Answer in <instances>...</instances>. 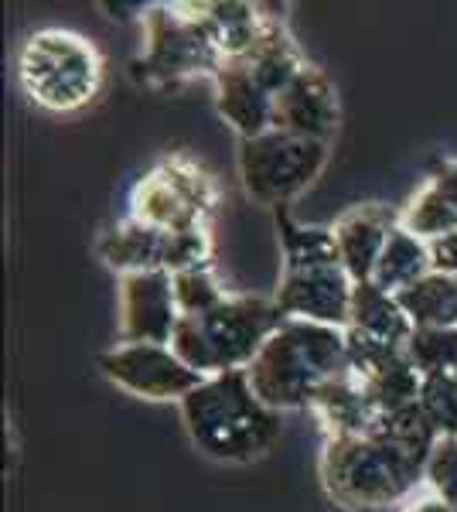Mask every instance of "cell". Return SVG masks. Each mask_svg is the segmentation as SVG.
Here are the masks:
<instances>
[{"label": "cell", "instance_id": "obj_23", "mask_svg": "<svg viewBox=\"0 0 457 512\" xmlns=\"http://www.w3.org/2000/svg\"><path fill=\"white\" fill-rule=\"evenodd\" d=\"M280 253H284V267H314V263H342L335 246V233L331 226H301L280 212Z\"/></svg>", "mask_w": 457, "mask_h": 512}, {"label": "cell", "instance_id": "obj_25", "mask_svg": "<svg viewBox=\"0 0 457 512\" xmlns=\"http://www.w3.org/2000/svg\"><path fill=\"white\" fill-rule=\"evenodd\" d=\"M406 355L420 376L457 373V328H413Z\"/></svg>", "mask_w": 457, "mask_h": 512}, {"label": "cell", "instance_id": "obj_2", "mask_svg": "<svg viewBox=\"0 0 457 512\" xmlns=\"http://www.w3.org/2000/svg\"><path fill=\"white\" fill-rule=\"evenodd\" d=\"M178 407L191 444L222 465H249L284 434L280 414L253 393L246 369L209 376Z\"/></svg>", "mask_w": 457, "mask_h": 512}, {"label": "cell", "instance_id": "obj_15", "mask_svg": "<svg viewBox=\"0 0 457 512\" xmlns=\"http://www.w3.org/2000/svg\"><path fill=\"white\" fill-rule=\"evenodd\" d=\"M314 420L321 424L324 437H365L376 431L379 424V410L369 400L362 379L352 373H342L321 386L314 393L311 407Z\"/></svg>", "mask_w": 457, "mask_h": 512}, {"label": "cell", "instance_id": "obj_21", "mask_svg": "<svg viewBox=\"0 0 457 512\" xmlns=\"http://www.w3.org/2000/svg\"><path fill=\"white\" fill-rule=\"evenodd\" d=\"M413 328H457V277L430 270L413 287L396 294Z\"/></svg>", "mask_w": 457, "mask_h": 512}, {"label": "cell", "instance_id": "obj_28", "mask_svg": "<svg viewBox=\"0 0 457 512\" xmlns=\"http://www.w3.org/2000/svg\"><path fill=\"white\" fill-rule=\"evenodd\" d=\"M202 263H212V236L209 226L205 229H178V233H168V243H164V274H181V270L202 267Z\"/></svg>", "mask_w": 457, "mask_h": 512}, {"label": "cell", "instance_id": "obj_31", "mask_svg": "<svg viewBox=\"0 0 457 512\" xmlns=\"http://www.w3.org/2000/svg\"><path fill=\"white\" fill-rule=\"evenodd\" d=\"M430 256H434V270L457 277V229L447 233L444 239H434L430 243Z\"/></svg>", "mask_w": 457, "mask_h": 512}, {"label": "cell", "instance_id": "obj_9", "mask_svg": "<svg viewBox=\"0 0 457 512\" xmlns=\"http://www.w3.org/2000/svg\"><path fill=\"white\" fill-rule=\"evenodd\" d=\"M99 373L116 390L134 393L140 400H185L209 376L195 373L171 345H127L116 342L99 355Z\"/></svg>", "mask_w": 457, "mask_h": 512}, {"label": "cell", "instance_id": "obj_33", "mask_svg": "<svg viewBox=\"0 0 457 512\" xmlns=\"http://www.w3.org/2000/svg\"><path fill=\"white\" fill-rule=\"evenodd\" d=\"M403 512H457V509H451L447 502H440L437 495H420V499H410L403 506Z\"/></svg>", "mask_w": 457, "mask_h": 512}, {"label": "cell", "instance_id": "obj_30", "mask_svg": "<svg viewBox=\"0 0 457 512\" xmlns=\"http://www.w3.org/2000/svg\"><path fill=\"white\" fill-rule=\"evenodd\" d=\"M345 342H348V373L359 376V379L379 373L382 366H389V362L400 359L406 352L403 345L379 342V338L355 332V328H345Z\"/></svg>", "mask_w": 457, "mask_h": 512}, {"label": "cell", "instance_id": "obj_13", "mask_svg": "<svg viewBox=\"0 0 457 512\" xmlns=\"http://www.w3.org/2000/svg\"><path fill=\"white\" fill-rule=\"evenodd\" d=\"M396 226H400V212L386 209V205H379V202L355 205V209L342 212V216L331 222L342 267L348 270V277H352L355 284L372 280V274H376V267H379V256L386 250Z\"/></svg>", "mask_w": 457, "mask_h": 512}, {"label": "cell", "instance_id": "obj_18", "mask_svg": "<svg viewBox=\"0 0 457 512\" xmlns=\"http://www.w3.org/2000/svg\"><path fill=\"white\" fill-rule=\"evenodd\" d=\"M348 328L379 338V342L403 345V349H406V342H410V335H413V321L403 311L400 297L382 291L376 280H362V284H355L352 318H348Z\"/></svg>", "mask_w": 457, "mask_h": 512}, {"label": "cell", "instance_id": "obj_17", "mask_svg": "<svg viewBox=\"0 0 457 512\" xmlns=\"http://www.w3.org/2000/svg\"><path fill=\"white\" fill-rule=\"evenodd\" d=\"M243 62L249 65V72L256 76V82H260L273 99L284 93L307 65L301 48H297V41L290 38L284 21H277V18H267L260 41H256L253 52H249Z\"/></svg>", "mask_w": 457, "mask_h": 512}, {"label": "cell", "instance_id": "obj_8", "mask_svg": "<svg viewBox=\"0 0 457 512\" xmlns=\"http://www.w3.org/2000/svg\"><path fill=\"white\" fill-rule=\"evenodd\" d=\"M219 202V185L209 171L191 158H168L130 192V216L164 233L205 229Z\"/></svg>", "mask_w": 457, "mask_h": 512}, {"label": "cell", "instance_id": "obj_11", "mask_svg": "<svg viewBox=\"0 0 457 512\" xmlns=\"http://www.w3.org/2000/svg\"><path fill=\"white\" fill-rule=\"evenodd\" d=\"M174 277L164 270L120 277V342L127 345H171L178 332Z\"/></svg>", "mask_w": 457, "mask_h": 512}, {"label": "cell", "instance_id": "obj_10", "mask_svg": "<svg viewBox=\"0 0 457 512\" xmlns=\"http://www.w3.org/2000/svg\"><path fill=\"white\" fill-rule=\"evenodd\" d=\"M352 291L355 280L342 263H314V267H284L273 301L284 318L348 328Z\"/></svg>", "mask_w": 457, "mask_h": 512}, {"label": "cell", "instance_id": "obj_32", "mask_svg": "<svg viewBox=\"0 0 457 512\" xmlns=\"http://www.w3.org/2000/svg\"><path fill=\"white\" fill-rule=\"evenodd\" d=\"M427 185H434L440 195L447 198V202L457 209V158L451 161H440L434 171H430V178H427Z\"/></svg>", "mask_w": 457, "mask_h": 512}, {"label": "cell", "instance_id": "obj_20", "mask_svg": "<svg viewBox=\"0 0 457 512\" xmlns=\"http://www.w3.org/2000/svg\"><path fill=\"white\" fill-rule=\"evenodd\" d=\"M434 270V256H430V243H423L420 236L406 233V229L396 226L393 236H389L386 250L379 256V267L372 280L389 294H400L406 287H413L417 280H423Z\"/></svg>", "mask_w": 457, "mask_h": 512}, {"label": "cell", "instance_id": "obj_1", "mask_svg": "<svg viewBox=\"0 0 457 512\" xmlns=\"http://www.w3.org/2000/svg\"><path fill=\"white\" fill-rule=\"evenodd\" d=\"M440 441L420 403L382 414L365 437H324L318 458L328 499L352 512H376L410 502L423 485V468Z\"/></svg>", "mask_w": 457, "mask_h": 512}, {"label": "cell", "instance_id": "obj_27", "mask_svg": "<svg viewBox=\"0 0 457 512\" xmlns=\"http://www.w3.org/2000/svg\"><path fill=\"white\" fill-rule=\"evenodd\" d=\"M420 407L440 437H457V373L423 376Z\"/></svg>", "mask_w": 457, "mask_h": 512}, {"label": "cell", "instance_id": "obj_5", "mask_svg": "<svg viewBox=\"0 0 457 512\" xmlns=\"http://www.w3.org/2000/svg\"><path fill=\"white\" fill-rule=\"evenodd\" d=\"M18 79L31 103L52 113H76L103 86V59L76 31L45 28L28 35L18 52Z\"/></svg>", "mask_w": 457, "mask_h": 512}, {"label": "cell", "instance_id": "obj_19", "mask_svg": "<svg viewBox=\"0 0 457 512\" xmlns=\"http://www.w3.org/2000/svg\"><path fill=\"white\" fill-rule=\"evenodd\" d=\"M198 11L222 59H246L267 24V14H260V7L239 4V0H212V4H198Z\"/></svg>", "mask_w": 457, "mask_h": 512}, {"label": "cell", "instance_id": "obj_29", "mask_svg": "<svg viewBox=\"0 0 457 512\" xmlns=\"http://www.w3.org/2000/svg\"><path fill=\"white\" fill-rule=\"evenodd\" d=\"M423 485L430 495L457 509V437H440L423 468Z\"/></svg>", "mask_w": 457, "mask_h": 512}, {"label": "cell", "instance_id": "obj_16", "mask_svg": "<svg viewBox=\"0 0 457 512\" xmlns=\"http://www.w3.org/2000/svg\"><path fill=\"white\" fill-rule=\"evenodd\" d=\"M164 243H168L164 229L127 216L99 236V256L120 277L144 274V270H164Z\"/></svg>", "mask_w": 457, "mask_h": 512}, {"label": "cell", "instance_id": "obj_6", "mask_svg": "<svg viewBox=\"0 0 457 512\" xmlns=\"http://www.w3.org/2000/svg\"><path fill=\"white\" fill-rule=\"evenodd\" d=\"M222 62L198 4H154L144 11V52L134 69L147 86L174 89L191 79H215Z\"/></svg>", "mask_w": 457, "mask_h": 512}, {"label": "cell", "instance_id": "obj_26", "mask_svg": "<svg viewBox=\"0 0 457 512\" xmlns=\"http://www.w3.org/2000/svg\"><path fill=\"white\" fill-rule=\"evenodd\" d=\"M226 297L229 291L219 284V274H215L212 263H202V267L174 274V301H178L181 318L205 315V311H212L215 304H222Z\"/></svg>", "mask_w": 457, "mask_h": 512}, {"label": "cell", "instance_id": "obj_14", "mask_svg": "<svg viewBox=\"0 0 457 512\" xmlns=\"http://www.w3.org/2000/svg\"><path fill=\"white\" fill-rule=\"evenodd\" d=\"M215 110L239 134V140H253L273 130V96L256 82L243 59H226L212 79Z\"/></svg>", "mask_w": 457, "mask_h": 512}, {"label": "cell", "instance_id": "obj_3", "mask_svg": "<svg viewBox=\"0 0 457 512\" xmlns=\"http://www.w3.org/2000/svg\"><path fill=\"white\" fill-rule=\"evenodd\" d=\"M348 373L345 328L287 318L249 362L253 393L277 414L307 410L328 379Z\"/></svg>", "mask_w": 457, "mask_h": 512}, {"label": "cell", "instance_id": "obj_4", "mask_svg": "<svg viewBox=\"0 0 457 512\" xmlns=\"http://www.w3.org/2000/svg\"><path fill=\"white\" fill-rule=\"evenodd\" d=\"M277 301L260 294H229L205 315L178 321L171 349L188 362L195 373L219 376L249 369L267 338L284 325Z\"/></svg>", "mask_w": 457, "mask_h": 512}, {"label": "cell", "instance_id": "obj_7", "mask_svg": "<svg viewBox=\"0 0 457 512\" xmlns=\"http://www.w3.org/2000/svg\"><path fill=\"white\" fill-rule=\"evenodd\" d=\"M328 154L331 144L321 140L267 130L253 140H239V178L256 205L280 209L321 178Z\"/></svg>", "mask_w": 457, "mask_h": 512}, {"label": "cell", "instance_id": "obj_24", "mask_svg": "<svg viewBox=\"0 0 457 512\" xmlns=\"http://www.w3.org/2000/svg\"><path fill=\"white\" fill-rule=\"evenodd\" d=\"M400 229L420 236L423 243H434V239H444L457 229V209L434 185L423 181L417 192L410 195V202L400 209Z\"/></svg>", "mask_w": 457, "mask_h": 512}, {"label": "cell", "instance_id": "obj_12", "mask_svg": "<svg viewBox=\"0 0 457 512\" xmlns=\"http://www.w3.org/2000/svg\"><path fill=\"white\" fill-rule=\"evenodd\" d=\"M338 93L335 82H331L318 65L307 62L304 72L290 86L273 99V130H284V134L307 137L331 144L338 130Z\"/></svg>", "mask_w": 457, "mask_h": 512}, {"label": "cell", "instance_id": "obj_22", "mask_svg": "<svg viewBox=\"0 0 457 512\" xmlns=\"http://www.w3.org/2000/svg\"><path fill=\"white\" fill-rule=\"evenodd\" d=\"M362 386H365V393H369V400L376 403L379 414H400V410L420 403L423 376H420V369L410 362V355L403 352L400 359H393L389 366H382L379 373L365 376Z\"/></svg>", "mask_w": 457, "mask_h": 512}]
</instances>
